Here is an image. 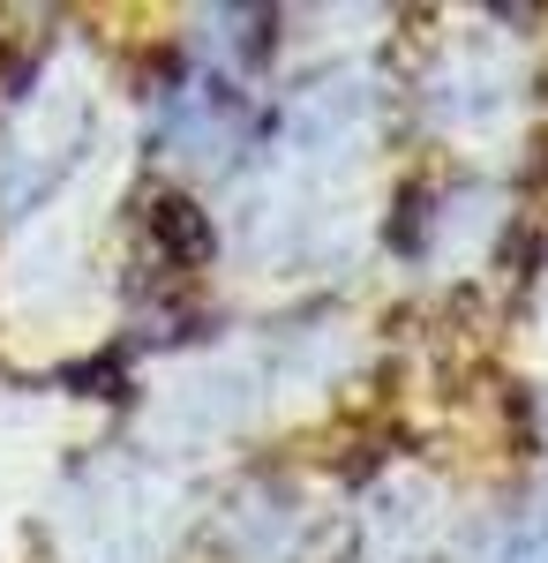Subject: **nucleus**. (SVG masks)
I'll list each match as a JSON object with an SVG mask.
<instances>
[{"label":"nucleus","instance_id":"1","mask_svg":"<svg viewBox=\"0 0 548 563\" xmlns=\"http://www.w3.org/2000/svg\"><path fill=\"white\" fill-rule=\"evenodd\" d=\"M496 563H548V496H541V504H526V511L511 519Z\"/></svg>","mask_w":548,"mask_h":563}]
</instances>
